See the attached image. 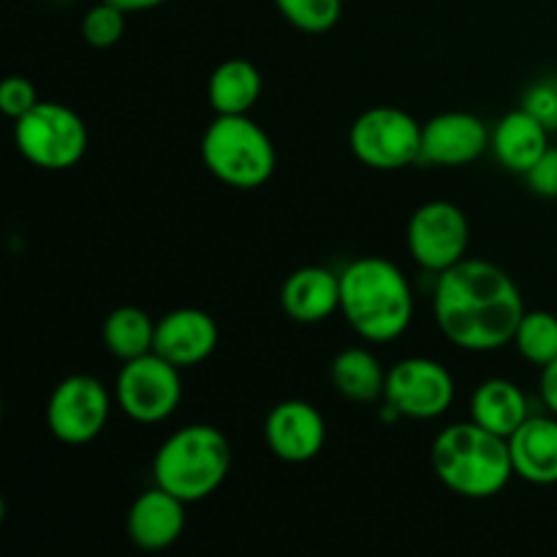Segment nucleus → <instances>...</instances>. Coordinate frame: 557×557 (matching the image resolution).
I'll return each mask as SVG.
<instances>
[{
	"label": "nucleus",
	"mask_w": 557,
	"mask_h": 557,
	"mask_svg": "<svg viewBox=\"0 0 557 557\" xmlns=\"http://www.w3.org/2000/svg\"><path fill=\"white\" fill-rule=\"evenodd\" d=\"M525 310L515 277L493 261L466 256L435 281V324L462 351L487 354L511 346Z\"/></svg>",
	"instance_id": "nucleus-1"
},
{
	"label": "nucleus",
	"mask_w": 557,
	"mask_h": 557,
	"mask_svg": "<svg viewBox=\"0 0 557 557\" xmlns=\"http://www.w3.org/2000/svg\"><path fill=\"white\" fill-rule=\"evenodd\" d=\"M341 313L368 343H392L413 321V292L406 272L384 256L354 259L341 272Z\"/></svg>",
	"instance_id": "nucleus-2"
},
{
	"label": "nucleus",
	"mask_w": 557,
	"mask_h": 557,
	"mask_svg": "<svg viewBox=\"0 0 557 557\" xmlns=\"http://www.w3.org/2000/svg\"><path fill=\"white\" fill-rule=\"evenodd\" d=\"M430 462L449 493L468 500H487L504 493L515 476L509 438L468 422L449 424L435 435Z\"/></svg>",
	"instance_id": "nucleus-3"
},
{
	"label": "nucleus",
	"mask_w": 557,
	"mask_h": 557,
	"mask_svg": "<svg viewBox=\"0 0 557 557\" xmlns=\"http://www.w3.org/2000/svg\"><path fill=\"white\" fill-rule=\"evenodd\" d=\"M232 471V444L212 424H185L166 435L152 457V479L158 487L185 504L210 498Z\"/></svg>",
	"instance_id": "nucleus-4"
},
{
	"label": "nucleus",
	"mask_w": 557,
	"mask_h": 557,
	"mask_svg": "<svg viewBox=\"0 0 557 557\" xmlns=\"http://www.w3.org/2000/svg\"><path fill=\"white\" fill-rule=\"evenodd\" d=\"M201 161L228 188L253 190L270 183L277 152L270 134L248 114H215L201 136Z\"/></svg>",
	"instance_id": "nucleus-5"
},
{
	"label": "nucleus",
	"mask_w": 557,
	"mask_h": 557,
	"mask_svg": "<svg viewBox=\"0 0 557 557\" xmlns=\"http://www.w3.org/2000/svg\"><path fill=\"white\" fill-rule=\"evenodd\" d=\"M14 145L27 163L44 172H65L85 158L90 145L87 123L71 107L41 101L14 120Z\"/></svg>",
	"instance_id": "nucleus-6"
},
{
	"label": "nucleus",
	"mask_w": 557,
	"mask_h": 557,
	"mask_svg": "<svg viewBox=\"0 0 557 557\" xmlns=\"http://www.w3.org/2000/svg\"><path fill=\"white\" fill-rule=\"evenodd\" d=\"M354 158L375 172H397L422 161V123L406 109L370 107L348 131Z\"/></svg>",
	"instance_id": "nucleus-7"
},
{
	"label": "nucleus",
	"mask_w": 557,
	"mask_h": 557,
	"mask_svg": "<svg viewBox=\"0 0 557 557\" xmlns=\"http://www.w3.org/2000/svg\"><path fill=\"white\" fill-rule=\"evenodd\" d=\"M183 370L150 351L123 362L114 379V406L136 424H158L183 403Z\"/></svg>",
	"instance_id": "nucleus-8"
},
{
	"label": "nucleus",
	"mask_w": 557,
	"mask_h": 557,
	"mask_svg": "<svg viewBox=\"0 0 557 557\" xmlns=\"http://www.w3.org/2000/svg\"><path fill=\"white\" fill-rule=\"evenodd\" d=\"M112 395L96 375H65L47 400V428L60 444L85 446L107 430Z\"/></svg>",
	"instance_id": "nucleus-9"
},
{
	"label": "nucleus",
	"mask_w": 557,
	"mask_h": 557,
	"mask_svg": "<svg viewBox=\"0 0 557 557\" xmlns=\"http://www.w3.org/2000/svg\"><path fill=\"white\" fill-rule=\"evenodd\" d=\"M468 243H471V223L455 201H424L408 218V253L422 270L433 275L460 264L468 253Z\"/></svg>",
	"instance_id": "nucleus-10"
},
{
	"label": "nucleus",
	"mask_w": 557,
	"mask_h": 557,
	"mask_svg": "<svg viewBox=\"0 0 557 557\" xmlns=\"http://www.w3.org/2000/svg\"><path fill=\"white\" fill-rule=\"evenodd\" d=\"M455 379L449 368L430 357H406L386 370L384 403L400 413V419L444 417L455 403Z\"/></svg>",
	"instance_id": "nucleus-11"
},
{
	"label": "nucleus",
	"mask_w": 557,
	"mask_h": 557,
	"mask_svg": "<svg viewBox=\"0 0 557 557\" xmlns=\"http://www.w3.org/2000/svg\"><path fill=\"white\" fill-rule=\"evenodd\" d=\"M267 449L283 462H310L326 444L324 413L308 400H281L264 419Z\"/></svg>",
	"instance_id": "nucleus-12"
},
{
	"label": "nucleus",
	"mask_w": 557,
	"mask_h": 557,
	"mask_svg": "<svg viewBox=\"0 0 557 557\" xmlns=\"http://www.w3.org/2000/svg\"><path fill=\"white\" fill-rule=\"evenodd\" d=\"M493 131L473 112H441L422 125V161L435 166H468L490 150Z\"/></svg>",
	"instance_id": "nucleus-13"
},
{
	"label": "nucleus",
	"mask_w": 557,
	"mask_h": 557,
	"mask_svg": "<svg viewBox=\"0 0 557 557\" xmlns=\"http://www.w3.org/2000/svg\"><path fill=\"white\" fill-rule=\"evenodd\" d=\"M218 341H221L218 321L207 310L177 308L158 319L152 351L161 354L174 368L188 370L207 362L215 354Z\"/></svg>",
	"instance_id": "nucleus-14"
},
{
	"label": "nucleus",
	"mask_w": 557,
	"mask_h": 557,
	"mask_svg": "<svg viewBox=\"0 0 557 557\" xmlns=\"http://www.w3.org/2000/svg\"><path fill=\"white\" fill-rule=\"evenodd\" d=\"M185 500L152 484L136 495L125 515V533L141 553H163L180 542L185 531Z\"/></svg>",
	"instance_id": "nucleus-15"
},
{
	"label": "nucleus",
	"mask_w": 557,
	"mask_h": 557,
	"mask_svg": "<svg viewBox=\"0 0 557 557\" xmlns=\"http://www.w3.org/2000/svg\"><path fill=\"white\" fill-rule=\"evenodd\" d=\"M281 308L297 324H321L341 313V272L308 264L294 270L281 286Z\"/></svg>",
	"instance_id": "nucleus-16"
},
{
	"label": "nucleus",
	"mask_w": 557,
	"mask_h": 557,
	"mask_svg": "<svg viewBox=\"0 0 557 557\" xmlns=\"http://www.w3.org/2000/svg\"><path fill=\"white\" fill-rule=\"evenodd\" d=\"M515 476L528 484H557V417H528L509 438Z\"/></svg>",
	"instance_id": "nucleus-17"
},
{
	"label": "nucleus",
	"mask_w": 557,
	"mask_h": 557,
	"mask_svg": "<svg viewBox=\"0 0 557 557\" xmlns=\"http://www.w3.org/2000/svg\"><path fill=\"white\" fill-rule=\"evenodd\" d=\"M547 147V125H544L542 120L533 117V114L522 107L506 112L504 117L498 120V125L493 128V136H490V150L495 152L500 166H506L515 174H522V177H525L528 169L544 156Z\"/></svg>",
	"instance_id": "nucleus-18"
},
{
	"label": "nucleus",
	"mask_w": 557,
	"mask_h": 557,
	"mask_svg": "<svg viewBox=\"0 0 557 557\" xmlns=\"http://www.w3.org/2000/svg\"><path fill=\"white\" fill-rule=\"evenodd\" d=\"M531 417L528 397L515 381L509 379H487L473 389L471 395V419L490 433L511 438L522 422Z\"/></svg>",
	"instance_id": "nucleus-19"
},
{
	"label": "nucleus",
	"mask_w": 557,
	"mask_h": 557,
	"mask_svg": "<svg viewBox=\"0 0 557 557\" xmlns=\"http://www.w3.org/2000/svg\"><path fill=\"white\" fill-rule=\"evenodd\" d=\"M330 381L337 395L348 403L370 406L384 400L386 370L381 368L379 357L364 346H348L335 354L330 364Z\"/></svg>",
	"instance_id": "nucleus-20"
},
{
	"label": "nucleus",
	"mask_w": 557,
	"mask_h": 557,
	"mask_svg": "<svg viewBox=\"0 0 557 557\" xmlns=\"http://www.w3.org/2000/svg\"><path fill=\"white\" fill-rule=\"evenodd\" d=\"M264 76L245 58H228L215 65L207 82V101L215 114H248L259 103Z\"/></svg>",
	"instance_id": "nucleus-21"
},
{
	"label": "nucleus",
	"mask_w": 557,
	"mask_h": 557,
	"mask_svg": "<svg viewBox=\"0 0 557 557\" xmlns=\"http://www.w3.org/2000/svg\"><path fill=\"white\" fill-rule=\"evenodd\" d=\"M156 324L158 321H152L147 310L136 308V305H120L103 319V348L120 362L145 357L156 346Z\"/></svg>",
	"instance_id": "nucleus-22"
},
{
	"label": "nucleus",
	"mask_w": 557,
	"mask_h": 557,
	"mask_svg": "<svg viewBox=\"0 0 557 557\" xmlns=\"http://www.w3.org/2000/svg\"><path fill=\"white\" fill-rule=\"evenodd\" d=\"M511 346L536 368H547L557 359V315L549 310H525Z\"/></svg>",
	"instance_id": "nucleus-23"
},
{
	"label": "nucleus",
	"mask_w": 557,
	"mask_h": 557,
	"mask_svg": "<svg viewBox=\"0 0 557 557\" xmlns=\"http://www.w3.org/2000/svg\"><path fill=\"white\" fill-rule=\"evenodd\" d=\"M275 9L297 30L321 36L337 25L343 14V0H275Z\"/></svg>",
	"instance_id": "nucleus-24"
},
{
	"label": "nucleus",
	"mask_w": 557,
	"mask_h": 557,
	"mask_svg": "<svg viewBox=\"0 0 557 557\" xmlns=\"http://www.w3.org/2000/svg\"><path fill=\"white\" fill-rule=\"evenodd\" d=\"M125 25H128V11L109 3V0H98L82 16V38L92 49H109L114 44H120V38L125 36Z\"/></svg>",
	"instance_id": "nucleus-25"
},
{
	"label": "nucleus",
	"mask_w": 557,
	"mask_h": 557,
	"mask_svg": "<svg viewBox=\"0 0 557 557\" xmlns=\"http://www.w3.org/2000/svg\"><path fill=\"white\" fill-rule=\"evenodd\" d=\"M41 103L36 85L27 76H5L0 82V112L9 120L25 117L30 109Z\"/></svg>",
	"instance_id": "nucleus-26"
},
{
	"label": "nucleus",
	"mask_w": 557,
	"mask_h": 557,
	"mask_svg": "<svg viewBox=\"0 0 557 557\" xmlns=\"http://www.w3.org/2000/svg\"><path fill=\"white\" fill-rule=\"evenodd\" d=\"M522 109L542 120L547 131H557V76H542L522 96Z\"/></svg>",
	"instance_id": "nucleus-27"
},
{
	"label": "nucleus",
	"mask_w": 557,
	"mask_h": 557,
	"mask_svg": "<svg viewBox=\"0 0 557 557\" xmlns=\"http://www.w3.org/2000/svg\"><path fill=\"white\" fill-rule=\"evenodd\" d=\"M525 183L542 199H557V147L549 145L544 156L528 169Z\"/></svg>",
	"instance_id": "nucleus-28"
},
{
	"label": "nucleus",
	"mask_w": 557,
	"mask_h": 557,
	"mask_svg": "<svg viewBox=\"0 0 557 557\" xmlns=\"http://www.w3.org/2000/svg\"><path fill=\"white\" fill-rule=\"evenodd\" d=\"M539 395H542L544 406L549 413L557 417V359L542 368V379H539Z\"/></svg>",
	"instance_id": "nucleus-29"
},
{
	"label": "nucleus",
	"mask_w": 557,
	"mask_h": 557,
	"mask_svg": "<svg viewBox=\"0 0 557 557\" xmlns=\"http://www.w3.org/2000/svg\"><path fill=\"white\" fill-rule=\"evenodd\" d=\"M109 3L120 5V9L128 11V14H136V11L158 9V5H163V3H166V0H109Z\"/></svg>",
	"instance_id": "nucleus-30"
}]
</instances>
